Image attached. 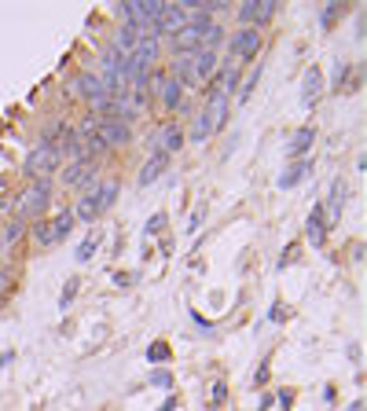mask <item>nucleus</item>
<instances>
[{
  "mask_svg": "<svg viewBox=\"0 0 367 411\" xmlns=\"http://www.w3.org/2000/svg\"><path fill=\"white\" fill-rule=\"evenodd\" d=\"M275 15V0H246L239 4L235 18H239V26H253V30H265Z\"/></svg>",
  "mask_w": 367,
  "mask_h": 411,
  "instance_id": "4",
  "label": "nucleus"
},
{
  "mask_svg": "<svg viewBox=\"0 0 367 411\" xmlns=\"http://www.w3.org/2000/svg\"><path fill=\"white\" fill-rule=\"evenodd\" d=\"M279 404H283V407L294 404V393H290V389H283V393H279Z\"/></svg>",
  "mask_w": 367,
  "mask_h": 411,
  "instance_id": "37",
  "label": "nucleus"
},
{
  "mask_svg": "<svg viewBox=\"0 0 367 411\" xmlns=\"http://www.w3.org/2000/svg\"><path fill=\"white\" fill-rule=\"evenodd\" d=\"M150 385L169 389V385H172V375H169V371H155V375H150Z\"/></svg>",
  "mask_w": 367,
  "mask_h": 411,
  "instance_id": "32",
  "label": "nucleus"
},
{
  "mask_svg": "<svg viewBox=\"0 0 367 411\" xmlns=\"http://www.w3.org/2000/svg\"><path fill=\"white\" fill-rule=\"evenodd\" d=\"M70 136V125H67V118H59V121H48L45 128H40V143H48V147H55L59 150V143Z\"/></svg>",
  "mask_w": 367,
  "mask_h": 411,
  "instance_id": "19",
  "label": "nucleus"
},
{
  "mask_svg": "<svg viewBox=\"0 0 367 411\" xmlns=\"http://www.w3.org/2000/svg\"><path fill=\"white\" fill-rule=\"evenodd\" d=\"M33 243H37L40 250H48V246L55 243V231H52V221H48V217L33 221Z\"/></svg>",
  "mask_w": 367,
  "mask_h": 411,
  "instance_id": "26",
  "label": "nucleus"
},
{
  "mask_svg": "<svg viewBox=\"0 0 367 411\" xmlns=\"http://www.w3.org/2000/svg\"><path fill=\"white\" fill-rule=\"evenodd\" d=\"M172 407H177V400H172V397H169V400H165V404H162L158 411H172Z\"/></svg>",
  "mask_w": 367,
  "mask_h": 411,
  "instance_id": "38",
  "label": "nucleus"
},
{
  "mask_svg": "<svg viewBox=\"0 0 367 411\" xmlns=\"http://www.w3.org/2000/svg\"><path fill=\"white\" fill-rule=\"evenodd\" d=\"M312 140H316V128L312 125H305V128H297L294 133V140H290V158H305L309 155V147H312Z\"/></svg>",
  "mask_w": 367,
  "mask_h": 411,
  "instance_id": "20",
  "label": "nucleus"
},
{
  "mask_svg": "<svg viewBox=\"0 0 367 411\" xmlns=\"http://www.w3.org/2000/svg\"><path fill=\"white\" fill-rule=\"evenodd\" d=\"M96 177H99L96 162H84V158L81 162H67V165H62V172H59V180L67 184V187H74V191H84Z\"/></svg>",
  "mask_w": 367,
  "mask_h": 411,
  "instance_id": "9",
  "label": "nucleus"
},
{
  "mask_svg": "<svg viewBox=\"0 0 367 411\" xmlns=\"http://www.w3.org/2000/svg\"><path fill=\"white\" fill-rule=\"evenodd\" d=\"M224 397H228L224 382H213V407H217V404H224ZM213 407H209V411H213Z\"/></svg>",
  "mask_w": 367,
  "mask_h": 411,
  "instance_id": "33",
  "label": "nucleus"
},
{
  "mask_svg": "<svg viewBox=\"0 0 367 411\" xmlns=\"http://www.w3.org/2000/svg\"><path fill=\"white\" fill-rule=\"evenodd\" d=\"M8 360H11V356H8V353H4V356H0V367H4V363H8Z\"/></svg>",
  "mask_w": 367,
  "mask_h": 411,
  "instance_id": "39",
  "label": "nucleus"
},
{
  "mask_svg": "<svg viewBox=\"0 0 367 411\" xmlns=\"http://www.w3.org/2000/svg\"><path fill=\"white\" fill-rule=\"evenodd\" d=\"M169 48H172V55H195V52L202 48V33H195L191 26H184L177 37H169Z\"/></svg>",
  "mask_w": 367,
  "mask_h": 411,
  "instance_id": "13",
  "label": "nucleus"
},
{
  "mask_svg": "<svg viewBox=\"0 0 367 411\" xmlns=\"http://www.w3.org/2000/svg\"><path fill=\"white\" fill-rule=\"evenodd\" d=\"M67 96L70 99H81V103H96V99H103V84H99V74H92V70H81L77 77H70L67 81Z\"/></svg>",
  "mask_w": 367,
  "mask_h": 411,
  "instance_id": "5",
  "label": "nucleus"
},
{
  "mask_svg": "<svg viewBox=\"0 0 367 411\" xmlns=\"http://www.w3.org/2000/svg\"><path fill=\"white\" fill-rule=\"evenodd\" d=\"M261 45H265V30H253V26H239L235 33H228V55H231V62L239 67V62H250L257 52H261Z\"/></svg>",
  "mask_w": 367,
  "mask_h": 411,
  "instance_id": "2",
  "label": "nucleus"
},
{
  "mask_svg": "<svg viewBox=\"0 0 367 411\" xmlns=\"http://www.w3.org/2000/svg\"><path fill=\"white\" fill-rule=\"evenodd\" d=\"M62 165V155L48 143H37L26 158V177H37V180H52V172H59Z\"/></svg>",
  "mask_w": 367,
  "mask_h": 411,
  "instance_id": "3",
  "label": "nucleus"
},
{
  "mask_svg": "<svg viewBox=\"0 0 367 411\" xmlns=\"http://www.w3.org/2000/svg\"><path fill=\"white\" fill-rule=\"evenodd\" d=\"M99 180V177H96ZM96 180L81 191V199H77V206H70L74 209V221H81V224H92V221H99V202H96Z\"/></svg>",
  "mask_w": 367,
  "mask_h": 411,
  "instance_id": "11",
  "label": "nucleus"
},
{
  "mask_svg": "<svg viewBox=\"0 0 367 411\" xmlns=\"http://www.w3.org/2000/svg\"><path fill=\"white\" fill-rule=\"evenodd\" d=\"M26 228H30V224H26V221H18V217H15V221H8V228L0 231V239H4V246H11V243H18V239H23V235H26Z\"/></svg>",
  "mask_w": 367,
  "mask_h": 411,
  "instance_id": "27",
  "label": "nucleus"
},
{
  "mask_svg": "<svg viewBox=\"0 0 367 411\" xmlns=\"http://www.w3.org/2000/svg\"><path fill=\"white\" fill-rule=\"evenodd\" d=\"M77 287H81L77 279H70V283L62 287V297H59V309H67V305H70V301H74V294H77Z\"/></svg>",
  "mask_w": 367,
  "mask_h": 411,
  "instance_id": "30",
  "label": "nucleus"
},
{
  "mask_svg": "<svg viewBox=\"0 0 367 411\" xmlns=\"http://www.w3.org/2000/svg\"><path fill=\"white\" fill-rule=\"evenodd\" d=\"M265 382H268V363L257 367V385H265Z\"/></svg>",
  "mask_w": 367,
  "mask_h": 411,
  "instance_id": "36",
  "label": "nucleus"
},
{
  "mask_svg": "<svg viewBox=\"0 0 367 411\" xmlns=\"http://www.w3.org/2000/svg\"><path fill=\"white\" fill-rule=\"evenodd\" d=\"M52 221V231H55V239H67V235L74 231V209L70 206H59V213H55V217H48Z\"/></svg>",
  "mask_w": 367,
  "mask_h": 411,
  "instance_id": "23",
  "label": "nucleus"
},
{
  "mask_svg": "<svg viewBox=\"0 0 367 411\" xmlns=\"http://www.w3.org/2000/svg\"><path fill=\"white\" fill-rule=\"evenodd\" d=\"M305 235H309V243H312V246H323V243H327V221H323V202H319V206H312L309 221H305Z\"/></svg>",
  "mask_w": 367,
  "mask_h": 411,
  "instance_id": "16",
  "label": "nucleus"
},
{
  "mask_svg": "<svg viewBox=\"0 0 367 411\" xmlns=\"http://www.w3.org/2000/svg\"><path fill=\"white\" fill-rule=\"evenodd\" d=\"M162 228H165V213H155L150 224H147V235H155V231H162Z\"/></svg>",
  "mask_w": 367,
  "mask_h": 411,
  "instance_id": "34",
  "label": "nucleus"
},
{
  "mask_svg": "<svg viewBox=\"0 0 367 411\" xmlns=\"http://www.w3.org/2000/svg\"><path fill=\"white\" fill-rule=\"evenodd\" d=\"M111 45L121 52V55H133V48L140 45V30H133V26H118V33H114V40H111Z\"/></svg>",
  "mask_w": 367,
  "mask_h": 411,
  "instance_id": "21",
  "label": "nucleus"
},
{
  "mask_svg": "<svg viewBox=\"0 0 367 411\" xmlns=\"http://www.w3.org/2000/svg\"><path fill=\"white\" fill-rule=\"evenodd\" d=\"M184 84L180 81H172V77H165V84H162V89H158V99H162V111L165 114H177V106L184 103Z\"/></svg>",
  "mask_w": 367,
  "mask_h": 411,
  "instance_id": "15",
  "label": "nucleus"
},
{
  "mask_svg": "<svg viewBox=\"0 0 367 411\" xmlns=\"http://www.w3.org/2000/svg\"><path fill=\"white\" fill-rule=\"evenodd\" d=\"M309 169H312V165H309L305 158H301L297 165H287V169H283V177H279V187H283V191H290L294 184H301V177H305Z\"/></svg>",
  "mask_w": 367,
  "mask_h": 411,
  "instance_id": "25",
  "label": "nucleus"
},
{
  "mask_svg": "<svg viewBox=\"0 0 367 411\" xmlns=\"http://www.w3.org/2000/svg\"><path fill=\"white\" fill-rule=\"evenodd\" d=\"M184 133H187V140H191V143H206V140L213 136V125H209L206 111H199L195 118H191V128H184Z\"/></svg>",
  "mask_w": 367,
  "mask_h": 411,
  "instance_id": "22",
  "label": "nucleus"
},
{
  "mask_svg": "<svg viewBox=\"0 0 367 411\" xmlns=\"http://www.w3.org/2000/svg\"><path fill=\"white\" fill-rule=\"evenodd\" d=\"M118 194H121V184H118V177H99V180H96V202H99V213L114 209Z\"/></svg>",
  "mask_w": 367,
  "mask_h": 411,
  "instance_id": "14",
  "label": "nucleus"
},
{
  "mask_svg": "<svg viewBox=\"0 0 367 411\" xmlns=\"http://www.w3.org/2000/svg\"><path fill=\"white\" fill-rule=\"evenodd\" d=\"M191 70H195V81H199V84H206V81L217 77V70H221V55H217V52H209V48H199L195 55H191Z\"/></svg>",
  "mask_w": 367,
  "mask_h": 411,
  "instance_id": "10",
  "label": "nucleus"
},
{
  "mask_svg": "<svg viewBox=\"0 0 367 411\" xmlns=\"http://www.w3.org/2000/svg\"><path fill=\"white\" fill-rule=\"evenodd\" d=\"M345 199H349V184H345V180H334V191H331V202L323 206V209H331V213H327V224H338V217H341V206H345Z\"/></svg>",
  "mask_w": 367,
  "mask_h": 411,
  "instance_id": "18",
  "label": "nucleus"
},
{
  "mask_svg": "<svg viewBox=\"0 0 367 411\" xmlns=\"http://www.w3.org/2000/svg\"><path fill=\"white\" fill-rule=\"evenodd\" d=\"M0 250H4V239H0Z\"/></svg>",
  "mask_w": 367,
  "mask_h": 411,
  "instance_id": "40",
  "label": "nucleus"
},
{
  "mask_svg": "<svg viewBox=\"0 0 367 411\" xmlns=\"http://www.w3.org/2000/svg\"><path fill=\"white\" fill-rule=\"evenodd\" d=\"M341 11H345V4H331L327 11H323V15H319V23H323V30H331V26H334V18H338Z\"/></svg>",
  "mask_w": 367,
  "mask_h": 411,
  "instance_id": "29",
  "label": "nucleus"
},
{
  "mask_svg": "<svg viewBox=\"0 0 367 411\" xmlns=\"http://www.w3.org/2000/svg\"><path fill=\"white\" fill-rule=\"evenodd\" d=\"M52 180H30V187L23 191V194H18V213H15V217L18 221H40V213H45L48 206H52Z\"/></svg>",
  "mask_w": 367,
  "mask_h": 411,
  "instance_id": "1",
  "label": "nucleus"
},
{
  "mask_svg": "<svg viewBox=\"0 0 367 411\" xmlns=\"http://www.w3.org/2000/svg\"><path fill=\"white\" fill-rule=\"evenodd\" d=\"M147 360H150V363H165V360H169V345H165V341H155V345L147 349Z\"/></svg>",
  "mask_w": 367,
  "mask_h": 411,
  "instance_id": "28",
  "label": "nucleus"
},
{
  "mask_svg": "<svg viewBox=\"0 0 367 411\" xmlns=\"http://www.w3.org/2000/svg\"><path fill=\"white\" fill-rule=\"evenodd\" d=\"M184 143H187L184 121H165V125L158 128V136H155V150H158V155H165V158H172Z\"/></svg>",
  "mask_w": 367,
  "mask_h": 411,
  "instance_id": "7",
  "label": "nucleus"
},
{
  "mask_svg": "<svg viewBox=\"0 0 367 411\" xmlns=\"http://www.w3.org/2000/svg\"><path fill=\"white\" fill-rule=\"evenodd\" d=\"M228 106H231V99L217 89V84H209L202 111H206V118H209V125H213V133H221V128L228 125Z\"/></svg>",
  "mask_w": 367,
  "mask_h": 411,
  "instance_id": "8",
  "label": "nucleus"
},
{
  "mask_svg": "<svg viewBox=\"0 0 367 411\" xmlns=\"http://www.w3.org/2000/svg\"><path fill=\"white\" fill-rule=\"evenodd\" d=\"M96 246H99V243H96V239H92V235H89V239H84V243L77 246V261H89V257L96 253Z\"/></svg>",
  "mask_w": 367,
  "mask_h": 411,
  "instance_id": "31",
  "label": "nucleus"
},
{
  "mask_svg": "<svg viewBox=\"0 0 367 411\" xmlns=\"http://www.w3.org/2000/svg\"><path fill=\"white\" fill-rule=\"evenodd\" d=\"M224 45H228V30H224L221 23H213V26L202 33V48H209V52H217V55H221Z\"/></svg>",
  "mask_w": 367,
  "mask_h": 411,
  "instance_id": "24",
  "label": "nucleus"
},
{
  "mask_svg": "<svg viewBox=\"0 0 367 411\" xmlns=\"http://www.w3.org/2000/svg\"><path fill=\"white\" fill-rule=\"evenodd\" d=\"M169 169V158L165 155H158V150H150V158L140 165V172H136V184L140 187H150V184H155L158 177H162V172Z\"/></svg>",
  "mask_w": 367,
  "mask_h": 411,
  "instance_id": "12",
  "label": "nucleus"
},
{
  "mask_svg": "<svg viewBox=\"0 0 367 411\" xmlns=\"http://www.w3.org/2000/svg\"><path fill=\"white\" fill-rule=\"evenodd\" d=\"M301 89H305V92H301V103L312 106V103L319 99V92H323V74H319V67H309V70H305V84H301Z\"/></svg>",
  "mask_w": 367,
  "mask_h": 411,
  "instance_id": "17",
  "label": "nucleus"
},
{
  "mask_svg": "<svg viewBox=\"0 0 367 411\" xmlns=\"http://www.w3.org/2000/svg\"><path fill=\"white\" fill-rule=\"evenodd\" d=\"M96 136L103 143V150H114V147H128L133 143V128H128L125 121L111 118V121H99L96 125Z\"/></svg>",
  "mask_w": 367,
  "mask_h": 411,
  "instance_id": "6",
  "label": "nucleus"
},
{
  "mask_svg": "<svg viewBox=\"0 0 367 411\" xmlns=\"http://www.w3.org/2000/svg\"><path fill=\"white\" fill-rule=\"evenodd\" d=\"M290 257H297V246H287V250H283V257H279V268H287Z\"/></svg>",
  "mask_w": 367,
  "mask_h": 411,
  "instance_id": "35",
  "label": "nucleus"
}]
</instances>
